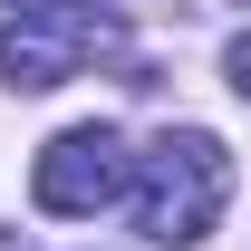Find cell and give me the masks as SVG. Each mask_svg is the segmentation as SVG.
<instances>
[{"instance_id": "6da1fadb", "label": "cell", "mask_w": 251, "mask_h": 251, "mask_svg": "<svg viewBox=\"0 0 251 251\" xmlns=\"http://www.w3.org/2000/svg\"><path fill=\"white\" fill-rule=\"evenodd\" d=\"M232 203V155H222L203 126H164L155 145L135 155V232L155 251H184L203 242Z\"/></svg>"}, {"instance_id": "7a4b0ae2", "label": "cell", "mask_w": 251, "mask_h": 251, "mask_svg": "<svg viewBox=\"0 0 251 251\" xmlns=\"http://www.w3.org/2000/svg\"><path fill=\"white\" fill-rule=\"evenodd\" d=\"M106 20L97 10H20L10 29H0V87H58V77H77V68L106 49Z\"/></svg>"}, {"instance_id": "3957f363", "label": "cell", "mask_w": 251, "mask_h": 251, "mask_svg": "<svg viewBox=\"0 0 251 251\" xmlns=\"http://www.w3.org/2000/svg\"><path fill=\"white\" fill-rule=\"evenodd\" d=\"M39 213H106L126 193V145L116 126H68V135H49V155H39Z\"/></svg>"}, {"instance_id": "277c9868", "label": "cell", "mask_w": 251, "mask_h": 251, "mask_svg": "<svg viewBox=\"0 0 251 251\" xmlns=\"http://www.w3.org/2000/svg\"><path fill=\"white\" fill-rule=\"evenodd\" d=\"M232 87H242V97H251V29H242V39H232Z\"/></svg>"}]
</instances>
